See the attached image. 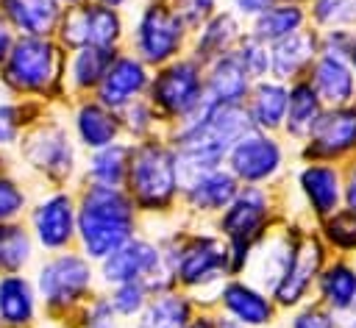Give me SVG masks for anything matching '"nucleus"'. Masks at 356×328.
Listing matches in <instances>:
<instances>
[{
    "mask_svg": "<svg viewBox=\"0 0 356 328\" xmlns=\"http://www.w3.org/2000/svg\"><path fill=\"white\" fill-rule=\"evenodd\" d=\"M217 328H242V325H236L234 320H225V317L217 314Z\"/></svg>",
    "mask_w": 356,
    "mask_h": 328,
    "instance_id": "4d7b16f0",
    "label": "nucleus"
},
{
    "mask_svg": "<svg viewBox=\"0 0 356 328\" xmlns=\"http://www.w3.org/2000/svg\"><path fill=\"white\" fill-rule=\"evenodd\" d=\"M314 231L331 256H348V259L356 256V211L353 208L348 206L337 208L334 214L320 220Z\"/></svg>",
    "mask_w": 356,
    "mask_h": 328,
    "instance_id": "58836bf2",
    "label": "nucleus"
},
{
    "mask_svg": "<svg viewBox=\"0 0 356 328\" xmlns=\"http://www.w3.org/2000/svg\"><path fill=\"white\" fill-rule=\"evenodd\" d=\"M331 259L328 247L323 245V239L317 236L314 225H303L300 233H298V242H295V250L289 256V264L286 270L281 272L278 284L273 286V300L278 303L281 314L303 306L312 300L314 295V284L325 267V261Z\"/></svg>",
    "mask_w": 356,
    "mask_h": 328,
    "instance_id": "2eb2a0df",
    "label": "nucleus"
},
{
    "mask_svg": "<svg viewBox=\"0 0 356 328\" xmlns=\"http://www.w3.org/2000/svg\"><path fill=\"white\" fill-rule=\"evenodd\" d=\"M189 31H197L209 17L222 8V0H170Z\"/></svg>",
    "mask_w": 356,
    "mask_h": 328,
    "instance_id": "49530a36",
    "label": "nucleus"
},
{
    "mask_svg": "<svg viewBox=\"0 0 356 328\" xmlns=\"http://www.w3.org/2000/svg\"><path fill=\"white\" fill-rule=\"evenodd\" d=\"M342 183H345V206L356 211V158L342 167Z\"/></svg>",
    "mask_w": 356,
    "mask_h": 328,
    "instance_id": "8fccbe9b",
    "label": "nucleus"
},
{
    "mask_svg": "<svg viewBox=\"0 0 356 328\" xmlns=\"http://www.w3.org/2000/svg\"><path fill=\"white\" fill-rule=\"evenodd\" d=\"M234 53H236V58L242 61V67L248 69V75L253 81L270 75V44H264V42L253 39L250 33H245V39L239 42V47Z\"/></svg>",
    "mask_w": 356,
    "mask_h": 328,
    "instance_id": "c03bdc74",
    "label": "nucleus"
},
{
    "mask_svg": "<svg viewBox=\"0 0 356 328\" xmlns=\"http://www.w3.org/2000/svg\"><path fill=\"white\" fill-rule=\"evenodd\" d=\"M150 78H153V67H147L139 56H134L131 50H120L106 72V78L100 81L95 97L100 103H106L108 108L114 111H122L128 103L139 100L147 95V86H150Z\"/></svg>",
    "mask_w": 356,
    "mask_h": 328,
    "instance_id": "4be33fe9",
    "label": "nucleus"
},
{
    "mask_svg": "<svg viewBox=\"0 0 356 328\" xmlns=\"http://www.w3.org/2000/svg\"><path fill=\"white\" fill-rule=\"evenodd\" d=\"M106 295H108L114 311L122 317V322L125 320L131 322L147 306V300L156 295V289H153L150 281H125V284H117V286L106 289Z\"/></svg>",
    "mask_w": 356,
    "mask_h": 328,
    "instance_id": "79ce46f5",
    "label": "nucleus"
},
{
    "mask_svg": "<svg viewBox=\"0 0 356 328\" xmlns=\"http://www.w3.org/2000/svg\"><path fill=\"white\" fill-rule=\"evenodd\" d=\"M325 103L320 100V95L314 92V86L303 78L289 83V97H286V114H284V125H281V136L298 147L306 142V136L312 133V128L317 125V120L323 117Z\"/></svg>",
    "mask_w": 356,
    "mask_h": 328,
    "instance_id": "2f4dec72",
    "label": "nucleus"
},
{
    "mask_svg": "<svg viewBox=\"0 0 356 328\" xmlns=\"http://www.w3.org/2000/svg\"><path fill=\"white\" fill-rule=\"evenodd\" d=\"M295 161V147L281 133L250 128L228 150L225 167L242 186H284Z\"/></svg>",
    "mask_w": 356,
    "mask_h": 328,
    "instance_id": "9b49d317",
    "label": "nucleus"
},
{
    "mask_svg": "<svg viewBox=\"0 0 356 328\" xmlns=\"http://www.w3.org/2000/svg\"><path fill=\"white\" fill-rule=\"evenodd\" d=\"M128 33V11L111 8L97 0H86L64 8L61 22L56 28V39L64 50L78 47H125Z\"/></svg>",
    "mask_w": 356,
    "mask_h": 328,
    "instance_id": "4468645a",
    "label": "nucleus"
},
{
    "mask_svg": "<svg viewBox=\"0 0 356 328\" xmlns=\"http://www.w3.org/2000/svg\"><path fill=\"white\" fill-rule=\"evenodd\" d=\"M50 108L36 100H19V97H0V156L14 153L22 133L47 114Z\"/></svg>",
    "mask_w": 356,
    "mask_h": 328,
    "instance_id": "e433bc0d",
    "label": "nucleus"
},
{
    "mask_svg": "<svg viewBox=\"0 0 356 328\" xmlns=\"http://www.w3.org/2000/svg\"><path fill=\"white\" fill-rule=\"evenodd\" d=\"M239 186L242 183L234 178V172L225 164L206 172L186 175L181 186L178 217L186 222H214L236 197Z\"/></svg>",
    "mask_w": 356,
    "mask_h": 328,
    "instance_id": "6ab92c4d",
    "label": "nucleus"
},
{
    "mask_svg": "<svg viewBox=\"0 0 356 328\" xmlns=\"http://www.w3.org/2000/svg\"><path fill=\"white\" fill-rule=\"evenodd\" d=\"M298 3H306V0H298Z\"/></svg>",
    "mask_w": 356,
    "mask_h": 328,
    "instance_id": "680f3d73",
    "label": "nucleus"
},
{
    "mask_svg": "<svg viewBox=\"0 0 356 328\" xmlns=\"http://www.w3.org/2000/svg\"><path fill=\"white\" fill-rule=\"evenodd\" d=\"M317 56H320V33H317V28L309 25V28L270 44V75L284 83L303 81Z\"/></svg>",
    "mask_w": 356,
    "mask_h": 328,
    "instance_id": "393cba45",
    "label": "nucleus"
},
{
    "mask_svg": "<svg viewBox=\"0 0 356 328\" xmlns=\"http://www.w3.org/2000/svg\"><path fill=\"white\" fill-rule=\"evenodd\" d=\"M337 328H356V309L337 317Z\"/></svg>",
    "mask_w": 356,
    "mask_h": 328,
    "instance_id": "864d4df0",
    "label": "nucleus"
},
{
    "mask_svg": "<svg viewBox=\"0 0 356 328\" xmlns=\"http://www.w3.org/2000/svg\"><path fill=\"white\" fill-rule=\"evenodd\" d=\"M192 31L184 25L170 0H139L128 11L125 50L139 56L147 67H161L189 53Z\"/></svg>",
    "mask_w": 356,
    "mask_h": 328,
    "instance_id": "1a4fd4ad",
    "label": "nucleus"
},
{
    "mask_svg": "<svg viewBox=\"0 0 356 328\" xmlns=\"http://www.w3.org/2000/svg\"><path fill=\"white\" fill-rule=\"evenodd\" d=\"M284 220H289L284 186H239L228 208L211 222L228 245L236 275L245 272L253 247Z\"/></svg>",
    "mask_w": 356,
    "mask_h": 328,
    "instance_id": "0eeeda50",
    "label": "nucleus"
},
{
    "mask_svg": "<svg viewBox=\"0 0 356 328\" xmlns=\"http://www.w3.org/2000/svg\"><path fill=\"white\" fill-rule=\"evenodd\" d=\"M273 0H222V6L228 8V11H234L239 19H245V22H250L253 17H259L267 6H270Z\"/></svg>",
    "mask_w": 356,
    "mask_h": 328,
    "instance_id": "09e8293b",
    "label": "nucleus"
},
{
    "mask_svg": "<svg viewBox=\"0 0 356 328\" xmlns=\"http://www.w3.org/2000/svg\"><path fill=\"white\" fill-rule=\"evenodd\" d=\"M31 278L36 284L44 317L67 325L72 322L78 309L100 292L97 264L86 259L78 247L39 256L31 270Z\"/></svg>",
    "mask_w": 356,
    "mask_h": 328,
    "instance_id": "6e6552de",
    "label": "nucleus"
},
{
    "mask_svg": "<svg viewBox=\"0 0 356 328\" xmlns=\"http://www.w3.org/2000/svg\"><path fill=\"white\" fill-rule=\"evenodd\" d=\"M97 3H106L111 8H122V11H131V6H136L139 0H97Z\"/></svg>",
    "mask_w": 356,
    "mask_h": 328,
    "instance_id": "5fc2aeb1",
    "label": "nucleus"
},
{
    "mask_svg": "<svg viewBox=\"0 0 356 328\" xmlns=\"http://www.w3.org/2000/svg\"><path fill=\"white\" fill-rule=\"evenodd\" d=\"M184 172L178 164V153L167 133L131 142V170L125 181V192L139 208L145 225L170 222L178 217Z\"/></svg>",
    "mask_w": 356,
    "mask_h": 328,
    "instance_id": "f03ea898",
    "label": "nucleus"
},
{
    "mask_svg": "<svg viewBox=\"0 0 356 328\" xmlns=\"http://www.w3.org/2000/svg\"><path fill=\"white\" fill-rule=\"evenodd\" d=\"M33 328H72V325H67V322H58V320H50V317H42Z\"/></svg>",
    "mask_w": 356,
    "mask_h": 328,
    "instance_id": "6e6d98bb",
    "label": "nucleus"
},
{
    "mask_svg": "<svg viewBox=\"0 0 356 328\" xmlns=\"http://www.w3.org/2000/svg\"><path fill=\"white\" fill-rule=\"evenodd\" d=\"M64 8H70V6H78V3H86V0H58Z\"/></svg>",
    "mask_w": 356,
    "mask_h": 328,
    "instance_id": "bf43d9fd",
    "label": "nucleus"
},
{
    "mask_svg": "<svg viewBox=\"0 0 356 328\" xmlns=\"http://www.w3.org/2000/svg\"><path fill=\"white\" fill-rule=\"evenodd\" d=\"M314 303L328 309L334 317L356 309V261L348 256H331L314 284Z\"/></svg>",
    "mask_w": 356,
    "mask_h": 328,
    "instance_id": "a878e982",
    "label": "nucleus"
},
{
    "mask_svg": "<svg viewBox=\"0 0 356 328\" xmlns=\"http://www.w3.org/2000/svg\"><path fill=\"white\" fill-rule=\"evenodd\" d=\"M33 192L36 186L22 175V170L0 156V222L25 220Z\"/></svg>",
    "mask_w": 356,
    "mask_h": 328,
    "instance_id": "4c0bfd02",
    "label": "nucleus"
},
{
    "mask_svg": "<svg viewBox=\"0 0 356 328\" xmlns=\"http://www.w3.org/2000/svg\"><path fill=\"white\" fill-rule=\"evenodd\" d=\"M164 225L167 228L156 231V236L161 242L172 286L192 295L200 306H209L222 281L236 275L225 239L211 222H186L175 217Z\"/></svg>",
    "mask_w": 356,
    "mask_h": 328,
    "instance_id": "f257e3e1",
    "label": "nucleus"
},
{
    "mask_svg": "<svg viewBox=\"0 0 356 328\" xmlns=\"http://www.w3.org/2000/svg\"><path fill=\"white\" fill-rule=\"evenodd\" d=\"M44 317L31 272L0 275V328H33Z\"/></svg>",
    "mask_w": 356,
    "mask_h": 328,
    "instance_id": "b1692460",
    "label": "nucleus"
},
{
    "mask_svg": "<svg viewBox=\"0 0 356 328\" xmlns=\"http://www.w3.org/2000/svg\"><path fill=\"white\" fill-rule=\"evenodd\" d=\"M309 22L317 31L348 28L356 31V0H306Z\"/></svg>",
    "mask_w": 356,
    "mask_h": 328,
    "instance_id": "a19ab883",
    "label": "nucleus"
},
{
    "mask_svg": "<svg viewBox=\"0 0 356 328\" xmlns=\"http://www.w3.org/2000/svg\"><path fill=\"white\" fill-rule=\"evenodd\" d=\"M200 309V303L186 295L178 286L161 289L156 292L147 306L136 314V320H131L134 328H186V322L195 317V311Z\"/></svg>",
    "mask_w": 356,
    "mask_h": 328,
    "instance_id": "473e14b6",
    "label": "nucleus"
},
{
    "mask_svg": "<svg viewBox=\"0 0 356 328\" xmlns=\"http://www.w3.org/2000/svg\"><path fill=\"white\" fill-rule=\"evenodd\" d=\"M164 131L192 120L206 106V69L189 53L153 69L147 95Z\"/></svg>",
    "mask_w": 356,
    "mask_h": 328,
    "instance_id": "9d476101",
    "label": "nucleus"
},
{
    "mask_svg": "<svg viewBox=\"0 0 356 328\" xmlns=\"http://www.w3.org/2000/svg\"><path fill=\"white\" fill-rule=\"evenodd\" d=\"M350 67H353V72H356V39H353V47H350Z\"/></svg>",
    "mask_w": 356,
    "mask_h": 328,
    "instance_id": "13d9d810",
    "label": "nucleus"
},
{
    "mask_svg": "<svg viewBox=\"0 0 356 328\" xmlns=\"http://www.w3.org/2000/svg\"><path fill=\"white\" fill-rule=\"evenodd\" d=\"M286 186L298 197L300 214L298 220L317 225L328 214L345 206V183H342V167L325 164V161H295Z\"/></svg>",
    "mask_w": 356,
    "mask_h": 328,
    "instance_id": "dca6fc26",
    "label": "nucleus"
},
{
    "mask_svg": "<svg viewBox=\"0 0 356 328\" xmlns=\"http://www.w3.org/2000/svg\"><path fill=\"white\" fill-rule=\"evenodd\" d=\"M64 64L67 50L56 36H19L0 67V92L47 108H64L70 103Z\"/></svg>",
    "mask_w": 356,
    "mask_h": 328,
    "instance_id": "20e7f679",
    "label": "nucleus"
},
{
    "mask_svg": "<svg viewBox=\"0 0 356 328\" xmlns=\"http://www.w3.org/2000/svg\"><path fill=\"white\" fill-rule=\"evenodd\" d=\"M245 131H250L245 106L206 103L192 120L167 131V139L172 142L181 172L186 178L195 172L222 167L228 158V150Z\"/></svg>",
    "mask_w": 356,
    "mask_h": 328,
    "instance_id": "423d86ee",
    "label": "nucleus"
},
{
    "mask_svg": "<svg viewBox=\"0 0 356 328\" xmlns=\"http://www.w3.org/2000/svg\"><path fill=\"white\" fill-rule=\"evenodd\" d=\"M206 69V103H228V106H242L253 78L248 75V69L242 67V61L236 58V53L220 56L211 64L203 67Z\"/></svg>",
    "mask_w": 356,
    "mask_h": 328,
    "instance_id": "72a5a7b5",
    "label": "nucleus"
},
{
    "mask_svg": "<svg viewBox=\"0 0 356 328\" xmlns=\"http://www.w3.org/2000/svg\"><path fill=\"white\" fill-rule=\"evenodd\" d=\"M78 239L75 247L95 264L145 231V220L122 186H75Z\"/></svg>",
    "mask_w": 356,
    "mask_h": 328,
    "instance_id": "7ed1b4c3",
    "label": "nucleus"
},
{
    "mask_svg": "<svg viewBox=\"0 0 356 328\" xmlns=\"http://www.w3.org/2000/svg\"><path fill=\"white\" fill-rule=\"evenodd\" d=\"M97 281H100V289H111L125 281H150L156 292L170 289L172 281H170L164 250L156 231L145 225V231H139L134 239H128L103 261H97Z\"/></svg>",
    "mask_w": 356,
    "mask_h": 328,
    "instance_id": "ddd939ff",
    "label": "nucleus"
},
{
    "mask_svg": "<svg viewBox=\"0 0 356 328\" xmlns=\"http://www.w3.org/2000/svg\"><path fill=\"white\" fill-rule=\"evenodd\" d=\"M209 306L220 317L234 320L242 328H270L284 320L273 295L248 275H231L228 281H222Z\"/></svg>",
    "mask_w": 356,
    "mask_h": 328,
    "instance_id": "a211bd4d",
    "label": "nucleus"
},
{
    "mask_svg": "<svg viewBox=\"0 0 356 328\" xmlns=\"http://www.w3.org/2000/svg\"><path fill=\"white\" fill-rule=\"evenodd\" d=\"M284 325L286 328H337V317L328 309H323L320 303L309 300V303L286 311Z\"/></svg>",
    "mask_w": 356,
    "mask_h": 328,
    "instance_id": "a18cd8bd",
    "label": "nucleus"
},
{
    "mask_svg": "<svg viewBox=\"0 0 356 328\" xmlns=\"http://www.w3.org/2000/svg\"><path fill=\"white\" fill-rule=\"evenodd\" d=\"M128 170H131V142L120 139L114 145L97 147L83 153L81 161V181L78 183H89V186H122L128 181Z\"/></svg>",
    "mask_w": 356,
    "mask_h": 328,
    "instance_id": "f704fd0d",
    "label": "nucleus"
},
{
    "mask_svg": "<svg viewBox=\"0 0 356 328\" xmlns=\"http://www.w3.org/2000/svg\"><path fill=\"white\" fill-rule=\"evenodd\" d=\"M248 33V22L239 19L234 11H228L225 6L209 17L197 31H192V39H189V56L195 61H200L203 67L211 64L214 58L220 56H228L239 47V42L245 39Z\"/></svg>",
    "mask_w": 356,
    "mask_h": 328,
    "instance_id": "5701e85b",
    "label": "nucleus"
},
{
    "mask_svg": "<svg viewBox=\"0 0 356 328\" xmlns=\"http://www.w3.org/2000/svg\"><path fill=\"white\" fill-rule=\"evenodd\" d=\"M270 328H286V325H284V320H281V322H275V325H270Z\"/></svg>",
    "mask_w": 356,
    "mask_h": 328,
    "instance_id": "052dcab7",
    "label": "nucleus"
},
{
    "mask_svg": "<svg viewBox=\"0 0 356 328\" xmlns=\"http://www.w3.org/2000/svg\"><path fill=\"white\" fill-rule=\"evenodd\" d=\"M303 225H309V222L295 220V217H289V220H284L281 225H275V228L253 247V253H250V259H248L242 275H248L250 281H256L259 286H264L267 292H273V286L278 284L281 272H284L286 264H289V256H292V250H295V242H298V233H300Z\"/></svg>",
    "mask_w": 356,
    "mask_h": 328,
    "instance_id": "412c9836",
    "label": "nucleus"
},
{
    "mask_svg": "<svg viewBox=\"0 0 356 328\" xmlns=\"http://www.w3.org/2000/svg\"><path fill=\"white\" fill-rule=\"evenodd\" d=\"M306 81L314 86V92L320 95V100L325 103V108L356 100V72H353L348 56L320 53L314 58Z\"/></svg>",
    "mask_w": 356,
    "mask_h": 328,
    "instance_id": "cd10ccee",
    "label": "nucleus"
},
{
    "mask_svg": "<svg viewBox=\"0 0 356 328\" xmlns=\"http://www.w3.org/2000/svg\"><path fill=\"white\" fill-rule=\"evenodd\" d=\"M309 8L298 0H273L259 17L248 22V33L264 44H275L303 28H309Z\"/></svg>",
    "mask_w": 356,
    "mask_h": 328,
    "instance_id": "7c9ffc66",
    "label": "nucleus"
},
{
    "mask_svg": "<svg viewBox=\"0 0 356 328\" xmlns=\"http://www.w3.org/2000/svg\"><path fill=\"white\" fill-rule=\"evenodd\" d=\"M39 247L25 225V220L0 222V275L31 272L39 261Z\"/></svg>",
    "mask_w": 356,
    "mask_h": 328,
    "instance_id": "c9c22d12",
    "label": "nucleus"
},
{
    "mask_svg": "<svg viewBox=\"0 0 356 328\" xmlns=\"http://www.w3.org/2000/svg\"><path fill=\"white\" fill-rule=\"evenodd\" d=\"M298 161H325L345 167L356 158V100L328 106L303 145L295 147Z\"/></svg>",
    "mask_w": 356,
    "mask_h": 328,
    "instance_id": "f3484780",
    "label": "nucleus"
},
{
    "mask_svg": "<svg viewBox=\"0 0 356 328\" xmlns=\"http://www.w3.org/2000/svg\"><path fill=\"white\" fill-rule=\"evenodd\" d=\"M25 225L42 256L72 250L78 239L75 186H39L25 214Z\"/></svg>",
    "mask_w": 356,
    "mask_h": 328,
    "instance_id": "f8f14e48",
    "label": "nucleus"
},
{
    "mask_svg": "<svg viewBox=\"0 0 356 328\" xmlns=\"http://www.w3.org/2000/svg\"><path fill=\"white\" fill-rule=\"evenodd\" d=\"M120 122H122V136L128 142H142V139H150V136H159V133H167L156 108L150 106L147 97H139L134 103H128L122 111H120Z\"/></svg>",
    "mask_w": 356,
    "mask_h": 328,
    "instance_id": "ea45409f",
    "label": "nucleus"
},
{
    "mask_svg": "<svg viewBox=\"0 0 356 328\" xmlns=\"http://www.w3.org/2000/svg\"><path fill=\"white\" fill-rule=\"evenodd\" d=\"M64 120H67V128H70L75 145L81 147V153H89V150H97V147H106V145L125 139L120 111L108 108L95 95L72 97L64 106Z\"/></svg>",
    "mask_w": 356,
    "mask_h": 328,
    "instance_id": "aec40b11",
    "label": "nucleus"
},
{
    "mask_svg": "<svg viewBox=\"0 0 356 328\" xmlns=\"http://www.w3.org/2000/svg\"><path fill=\"white\" fill-rule=\"evenodd\" d=\"M286 97H289V83H284L273 75L253 81V86H250V92L242 103L245 111H248L250 128L281 133L284 114H286Z\"/></svg>",
    "mask_w": 356,
    "mask_h": 328,
    "instance_id": "c85d7f7f",
    "label": "nucleus"
},
{
    "mask_svg": "<svg viewBox=\"0 0 356 328\" xmlns=\"http://www.w3.org/2000/svg\"><path fill=\"white\" fill-rule=\"evenodd\" d=\"M61 14L58 0H0V17L19 36H56Z\"/></svg>",
    "mask_w": 356,
    "mask_h": 328,
    "instance_id": "c756f323",
    "label": "nucleus"
},
{
    "mask_svg": "<svg viewBox=\"0 0 356 328\" xmlns=\"http://www.w3.org/2000/svg\"><path fill=\"white\" fill-rule=\"evenodd\" d=\"M70 325L72 328H122V317L114 311L106 289H100L95 297H89L78 309V314L72 317Z\"/></svg>",
    "mask_w": 356,
    "mask_h": 328,
    "instance_id": "37998d69",
    "label": "nucleus"
},
{
    "mask_svg": "<svg viewBox=\"0 0 356 328\" xmlns=\"http://www.w3.org/2000/svg\"><path fill=\"white\" fill-rule=\"evenodd\" d=\"M17 39H19V33L0 17V67L6 64V58H8V53L14 50V44H17Z\"/></svg>",
    "mask_w": 356,
    "mask_h": 328,
    "instance_id": "3c124183",
    "label": "nucleus"
},
{
    "mask_svg": "<svg viewBox=\"0 0 356 328\" xmlns=\"http://www.w3.org/2000/svg\"><path fill=\"white\" fill-rule=\"evenodd\" d=\"M120 50H114V47H78V50H67L64 83H67L70 100L72 97H89V95H95L97 86H100V81L106 78L114 56Z\"/></svg>",
    "mask_w": 356,
    "mask_h": 328,
    "instance_id": "bb28decb",
    "label": "nucleus"
},
{
    "mask_svg": "<svg viewBox=\"0 0 356 328\" xmlns=\"http://www.w3.org/2000/svg\"><path fill=\"white\" fill-rule=\"evenodd\" d=\"M83 153L75 145L64 108H50L36 120L14 147V164L22 175L39 186H78Z\"/></svg>",
    "mask_w": 356,
    "mask_h": 328,
    "instance_id": "39448f33",
    "label": "nucleus"
},
{
    "mask_svg": "<svg viewBox=\"0 0 356 328\" xmlns=\"http://www.w3.org/2000/svg\"><path fill=\"white\" fill-rule=\"evenodd\" d=\"M317 33H320V53L350 56L356 31H348V28H328V31H317Z\"/></svg>",
    "mask_w": 356,
    "mask_h": 328,
    "instance_id": "de8ad7c7",
    "label": "nucleus"
},
{
    "mask_svg": "<svg viewBox=\"0 0 356 328\" xmlns=\"http://www.w3.org/2000/svg\"><path fill=\"white\" fill-rule=\"evenodd\" d=\"M186 328H217V311L211 306H200L195 317L186 322Z\"/></svg>",
    "mask_w": 356,
    "mask_h": 328,
    "instance_id": "603ef678",
    "label": "nucleus"
}]
</instances>
